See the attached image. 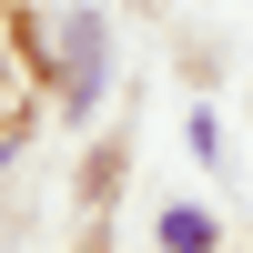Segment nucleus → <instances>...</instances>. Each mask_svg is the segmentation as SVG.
I'll return each mask as SVG.
<instances>
[{
  "label": "nucleus",
  "instance_id": "obj_1",
  "mask_svg": "<svg viewBox=\"0 0 253 253\" xmlns=\"http://www.w3.org/2000/svg\"><path fill=\"white\" fill-rule=\"evenodd\" d=\"M61 41H71V81L91 91V81H101V20H91V10H71V31H61Z\"/></svg>",
  "mask_w": 253,
  "mask_h": 253
}]
</instances>
